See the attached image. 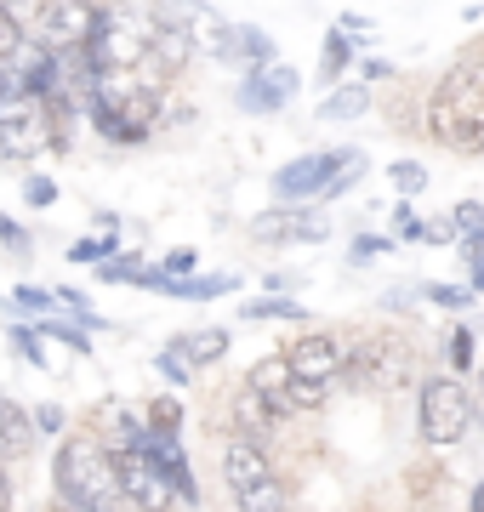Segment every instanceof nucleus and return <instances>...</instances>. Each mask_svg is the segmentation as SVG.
Here are the masks:
<instances>
[{
    "label": "nucleus",
    "instance_id": "obj_29",
    "mask_svg": "<svg viewBox=\"0 0 484 512\" xmlns=\"http://www.w3.org/2000/svg\"><path fill=\"white\" fill-rule=\"evenodd\" d=\"M393 234H399V239H428V222L410 211V200L393 205Z\"/></svg>",
    "mask_w": 484,
    "mask_h": 512
},
{
    "label": "nucleus",
    "instance_id": "obj_8",
    "mask_svg": "<svg viewBox=\"0 0 484 512\" xmlns=\"http://www.w3.org/2000/svg\"><path fill=\"white\" fill-rule=\"evenodd\" d=\"M154 18L166 23V29H177L194 52L228 57V35H234V23H223L211 6H200V0H160V6H154Z\"/></svg>",
    "mask_w": 484,
    "mask_h": 512
},
{
    "label": "nucleus",
    "instance_id": "obj_37",
    "mask_svg": "<svg viewBox=\"0 0 484 512\" xmlns=\"http://www.w3.org/2000/svg\"><path fill=\"white\" fill-rule=\"evenodd\" d=\"M18 46V18H12V6L0 0V52H12Z\"/></svg>",
    "mask_w": 484,
    "mask_h": 512
},
{
    "label": "nucleus",
    "instance_id": "obj_23",
    "mask_svg": "<svg viewBox=\"0 0 484 512\" xmlns=\"http://www.w3.org/2000/svg\"><path fill=\"white\" fill-rule=\"evenodd\" d=\"M416 296H428V302H439V308H467L473 302V285H445V279H428V285H416Z\"/></svg>",
    "mask_w": 484,
    "mask_h": 512
},
{
    "label": "nucleus",
    "instance_id": "obj_24",
    "mask_svg": "<svg viewBox=\"0 0 484 512\" xmlns=\"http://www.w3.org/2000/svg\"><path fill=\"white\" fill-rule=\"evenodd\" d=\"M445 359H450V376H467V370H473V330H450Z\"/></svg>",
    "mask_w": 484,
    "mask_h": 512
},
{
    "label": "nucleus",
    "instance_id": "obj_42",
    "mask_svg": "<svg viewBox=\"0 0 484 512\" xmlns=\"http://www.w3.org/2000/svg\"><path fill=\"white\" fill-rule=\"evenodd\" d=\"M12 97H18V74H6V69H0V109H6Z\"/></svg>",
    "mask_w": 484,
    "mask_h": 512
},
{
    "label": "nucleus",
    "instance_id": "obj_1",
    "mask_svg": "<svg viewBox=\"0 0 484 512\" xmlns=\"http://www.w3.org/2000/svg\"><path fill=\"white\" fill-rule=\"evenodd\" d=\"M428 137L450 154H484V46L462 52L433 86Z\"/></svg>",
    "mask_w": 484,
    "mask_h": 512
},
{
    "label": "nucleus",
    "instance_id": "obj_27",
    "mask_svg": "<svg viewBox=\"0 0 484 512\" xmlns=\"http://www.w3.org/2000/svg\"><path fill=\"white\" fill-rule=\"evenodd\" d=\"M393 188H399L405 200H416V194L428 188V171H422L416 160H399V165H393Z\"/></svg>",
    "mask_w": 484,
    "mask_h": 512
},
{
    "label": "nucleus",
    "instance_id": "obj_31",
    "mask_svg": "<svg viewBox=\"0 0 484 512\" xmlns=\"http://www.w3.org/2000/svg\"><path fill=\"white\" fill-rule=\"evenodd\" d=\"M194 262H200V251H188V245H177V251H166V262H160V274H166V279H194Z\"/></svg>",
    "mask_w": 484,
    "mask_h": 512
},
{
    "label": "nucleus",
    "instance_id": "obj_28",
    "mask_svg": "<svg viewBox=\"0 0 484 512\" xmlns=\"http://www.w3.org/2000/svg\"><path fill=\"white\" fill-rule=\"evenodd\" d=\"M450 222H456V234H462V239L484 234V205L479 200H462L456 211H450Z\"/></svg>",
    "mask_w": 484,
    "mask_h": 512
},
{
    "label": "nucleus",
    "instance_id": "obj_39",
    "mask_svg": "<svg viewBox=\"0 0 484 512\" xmlns=\"http://www.w3.org/2000/svg\"><path fill=\"white\" fill-rule=\"evenodd\" d=\"M445 239H456V222H428V245H445Z\"/></svg>",
    "mask_w": 484,
    "mask_h": 512
},
{
    "label": "nucleus",
    "instance_id": "obj_38",
    "mask_svg": "<svg viewBox=\"0 0 484 512\" xmlns=\"http://www.w3.org/2000/svg\"><path fill=\"white\" fill-rule=\"evenodd\" d=\"M46 330H52L57 342H69L75 353H86V330H75V325H46Z\"/></svg>",
    "mask_w": 484,
    "mask_h": 512
},
{
    "label": "nucleus",
    "instance_id": "obj_46",
    "mask_svg": "<svg viewBox=\"0 0 484 512\" xmlns=\"http://www.w3.org/2000/svg\"><path fill=\"white\" fill-rule=\"evenodd\" d=\"M479 399H484V370H479Z\"/></svg>",
    "mask_w": 484,
    "mask_h": 512
},
{
    "label": "nucleus",
    "instance_id": "obj_10",
    "mask_svg": "<svg viewBox=\"0 0 484 512\" xmlns=\"http://www.w3.org/2000/svg\"><path fill=\"white\" fill-rule=\"evenodd\" d=\"M285 359H291V370H297V382H314V387H331L336 376L348 370V348L336 342L331 330H308L302 342L285 348Z\"/></svg>",
    "mask_w": 484,
    "mask_h": 512
},
{
    "label": "nucleus",
    "instance_id": "obj_4",
    "mask_svg": "<svg viewBox=\"0 0 484 512\" xmlns=\"http://www.w3.org/2000/svg\"><path fill=\"white\" fill-rule=\"evenodd\" d=\"M223 478H228V495L240 512H285V490H280V473L274 461L262 456L257 439H234L223 450Z\"/></svg>",
    "mask_w": 484,
    "mask_h": 512
},
{
    "label": "nucleus",
    "instance_id": "obj_34",
    "mask_svg": "<svg viewBox=\"0 0 484 512\" xmlns=\"http://www.w3.org/2000/svg\"><path fill=\"white\" fill-rule=\"evenodd\" d=\"M12 302H18V308H29V313L57 308V296H52V291H35V285H18V291H12Z\"/></svg>",
    "mask_w": 484,
    "mask_h": 512
},
{
    "label": "nucleus",
    "instance_id": "obj_30",
    "mask_svg": "<svg viewBox=\"0 0 484 512\" xmlns=\"http://www.w3.org/2000/svg\"><path fill=\"white\" fill-rule=\"evenodd\" d=\"M97 274H103V279H114V285H120V279H131V285H143V279H149V268H143L137 256H120V262H103Z\"/></svg>",
    "mask_w": 484,
    "mask_h": 512
},
{
    "label": "nucleus",
    "instance_id": "obj_36",
    "mask_svg": "<svg viewBox=\"0 0 484 512\" xmlns=\"http://www.w3.org/2000/svg\"><path fill=\"white\" fill-rule=\"evenodd\" d=\"M12 342H18V353L29 359V365H46V348H40V336H35V330H18Z\"/></svg>",
    "mask_w": 484,
    "mask_h": 512
},
{
    "label": "nucleus",
    "instance_id": "obj_11",
    "mask_svg": "<svg viewBox=\"0 0 484 512\" xmlns=\"http://www.w3.org/2000/svg\"><path fill=\"white\" fill-rule=\"evenodd\" d=\"M297 86H302V74L297 69H285V63H274V69H251L240 80V109H251V114H280L291 97H297Z\"/></svg>",
    "mask_w": 484,
    "mask_h": 512
},
{
    "label": "nucleus",
    "instance_id": "obj_17",
    "mask_svg": "<svg viewBox=\"0 0 484 512\" xmlns=\"http://www.w3.org/2000/svg\"><path fill=\"white\" fill-rule=\"evenodd\" d=\"M228 63H245V69H274V40L262 35V29L234 23V35H228Z\"/></svg>",
    "mask_w": 484,
    "mask_h": 512
},
{
    "label": "nucleus",
    "instance_id": "obj_45",
    "mask_svg": "<svg viewBox=\"0 0 484 512\" xmlns=\"http://www.w3.org/2000/svg\"><path fill=\"white\" fill-rule=\"evenodd\" d=\"M12 507V490H6V478H0V512Z\"/></svg>",
    "mask_w": 484,
    "mask_h": 512
},
{
    "label": "nucleus",
    "instance_id": "obj_43",
    "mask_svg": "<svg viewBox=\"0 0 484 512\" xmlns=\"http://www.w3.org/2000/svg\"><path fill=\"white\" fill-rule=\"evenodd\" d=\"M35 427H46V433H57V427H63V416H57V410H40V416H35Z\"/></svg>",
    "mask_w": 484,
    "mask_h": 512
},
{
    "label": "nucleus",
    "instance_id": "obj_5",
    "mask_svg": "<svg viewBox=\"0 0 484 512\" xmlns=\"http://www.w3.org/2000/svg\"><path fill=\"white\" fill-rule=\"evenodd\" d=\"M354 165H365V154H359V148L302 154V160H291V165H280V171H274V194H280V200H331V188L342 183Z\"/></svg>",
    "mask_w": 484,
    "mask_h": 512
},
{
    "label": "nucleus",
    "instance_id": "obj_44",
    "mask_svg": "<svg viewBox=\"0 0 484 512\" xmlns=\"http://www.w3.org/2000/svg\"><path fill=\"white\" fill-rule=\"evenodd\" d=\"M467 512H484V484H479L473 495H467Z\"/></svg>",
    "mask_w": 484,
    "mask_h": 512
},
{
    "label": "nucleus",
    "instance_id": "obj_41",
    "mask_svg": "<svg viewBox=\"0 0 484 512\" xmlns=\"http://www.w3.org/2000/svg\"><path fill=\"white\" fill-rule=\"evenodd\" d=\"M393 74V63H382V57H365V86H371V80H388Z\"/></svg>",
    "mask_w": 484,
    "mask_h": 512
},
{
    "label": "nucleus",
    "instance_id": "obj_25",
    "mask_svg": "<svg viewBox=\"0 0 484 512\" xmlns=\"http://www.w3.org/2000/svg\"><path fill=\"white\" fill-rule=\"evenodd\" d=\"M177 421H183V410H177V399H160L149 404V433H160V439H177Z\"/></svg>",
    "mask_w": 484,
    "mask_h": 512
},
{
    "label": "nucleus",
    "instance_id": "obj_18",
    "mask_svg": "<svg viewBox=\"0 0 484 512\" xmlns=\"http://www.w3.org/2000/svg\"><path fill=\"white\" fill-rule=\"evenodd\" d=\"M29 444H35V421L23 416L18 404H6V399H0V461L29 456Z\"/></svg>",
    "mask_w": 484,
    "mask_h": 512
},
{
    "label": "nucleus",
    "instance_id": "obj_47",
    "mask_svg": "<svg viewBox=\"0 0 484 512\" xmlns=\"http://www.w3.org/2000/svg\"><path fill=\"white\" fill-rule=\"evenodd\" d=\"M18 6H23V0H18ZM29 6H35V0H29Z\"/></svg>",
    "mask_w": 484,
    "mask_h": 512
},
{
    "label": "nucleus",
    "instance_id": "obj_16",
    "mask_svg": "<svg viewBox=\"0 0 484 512\" xmlns=\"http://www.w3.org/2000/svg\"><path fill=\"white\" fill-rule=\"evenodd\" d=\"M143 450L160 461V473H166V484L177 490V501H200V484H194V473H188L183 444H177V439H160V433H149V439H143Z\"/></svg>",
    "mask_w": 484,
    "mask_h": 512
},
{
    "label": "nucleus",
    "instance_id": "obj_33",
    "mask_svg": "<svg viewBox=\"0 0 484 512\" xmlns=\"http://www.w3.org/2000/svg\"><path fill=\"white\" fill-rule=\"evenodd\" d=\"M69 256H75V262H97V268H103V256H120V251H114V239L103 234V239H80Z\"/></svg>",
    "mask_w": 484,
    "mask_h": 512
},
{
    "label": "nucleus",
    "instance_id": "obj_26",
    "mask_svg": "<svg viewBox=\"0 0 484 512\" xmlns=\"http://www.w3.org/2000/svg\"><path fill=\"white\" fill-rule=\"evenodd\" d=\"M393 251V239L388 234H359L354 239V251H348V262H354V268H371L376 256H388Z\"/></svg>",
    "mask_w": 484,
    "mask_h": 512
},
{
    "label": "nucleus",
    "instance_id": "obj_3",
    "mask_svg": "<svg viewBox=\"0 0 484 512\" xmlns=\"http://www.w3.org/2000/svg\"><path fill=\"white\" fill-rule=\"evenodd\" d=\"M57 495L75 512H120V501H126L114 461L86 439H69L57 450Z\"/></svg>",
    "mask_w": 484,
    "mask_h": 512
},
{
    "label": "nucleus",
    "instance_id": "obj_40",
    "mask_svg": "<svg viewBox=\"0 0 484 512\" xmlns=\"http://www.w3.org/2000/svg\"><path fill=\"white\" fill-rule=\"evenodd\" d=\"M0 239H6V245H29V234H23L12 217H0Z\"/></svg>",
    "mask_w": 484,
    "mask_h": 512
},
{
    "label": "nucleus",
    "instance_id": "obj_19",
    "mask_svg": "<svg viewBox=\"0 0 484 512\" xmlns=\"http://www.w3.org/2000/svg\"><path fill=\"white\" fill-rule=\"evenodd\" d=\"M365 109H371V86L359 80V86H336V92L319 103V120H336V126H342V120H359Z\"/></svg>",
    "mask_w": 484,
    "mask_h": 512
},
{
    "label": "nucleus",
    "instance_id": "obj_13",
    "mask_svg": "<svg viewBox=\"0 0 484 512\" xmlns=\"http://www.w3.org/2000/svg\"><path fill=\"white\" fill-rule=\"evenodd\" d=\"M97 23H103L97 6H86V0H63V6L46 12L40 35H46V46H57V52H80V46H92Z\"/></svg>",
    "mask_w": 484,
    "mask_h": 512
},
{
    "label": "nucleus",
    "instance_id": "obj_22",
    "mask_svg": "<svg viewBox=\"0 0 484 512\" xmlns=\"http://www.w3.org/2000/svg\"><path fill=\"white\" fill-rule=\"evenodd\" d=\"M234 416H240V427H245L240 439H251V433H268V427L280 421V416H274V410H268V404L257 399V393H251V387H245V393H240V410H234Z\"/></svg>",
    "mask_w": 484,
    "mask_h": 512
},
{
    "label": "nucleus",
    "instance_id": "obj_9",
    "mask_svg": "<svg viewBox=\"0 0 484 512\" xmlns=\"http://www.w3.org/2000/svg\"><path fill=\"white\" fill-rule=\"evenodd\" d=\"M114 473H120V490H126V501H137L143 512H171L177 490L166 484L160 461H154L143 444H126V450L114 456Z\"/></svg>",
    "mask_w": 484,
    "mask_h": 512
},
{
    "label": "nucleus",
    "instance_id": "obj_6",
    "mask_svg": "<svg viewBox=\"0 0 484 512\" xmlns=\"http://www.w3.org/2000/svg\"><path fill=\"white\" fill-rule=\"evenodd\" d=\"M416 421L428 444H456L473 421V393L462 387V376H428L422 399H416Z\"/></svg>",
    "mask_w": 484,
    "mask_h": 512
},
{
    "label": "nucleus",
    "instance_id": "obj_14",
    "mask_svg": "<svg viewBox=\"0 0 484 512\" xmlns=\"http://www.w3.org/2000/svg\"><path fill=\"white\" fill-rule=\"evenodd\" d=\"M223 353H228V330H188V336H177V342L160 353V370H166L171 382H188V370L217 365Z\"/></svg>",
    "mask_w": 484,
    "mask_h": 512
},
{
    "label": "nucleus",
    "instance_id": "obj_12",
    "mask_svg": "<svg viewBox=\"0 0 484 512\" xmlns=\"http://www.w3.org/2000/svg\"><path fill=\"white\" fill-rule=\"evenodd\" d=\"M46 148V109L40 103H6L0 109V154H12V160H29Z\"/></svg>",
    "mask_w": 484,
    "mask_h": 512
},
{
    "label": "nucleus",
    "instance_id": "obj_35",
    "mask_svg": "<svg viewBox=\"0 0 484 512\" xmlns=\"http://www.w3.org/2000/svg\"><path fill=\"white\" fill-rule=\"evenodd\" d=\"M23 194H29V205H52L57 200V183H52V177H29Z\"/></svg>",
    "mask_w": 484,
    "mask_h": 512
},
{
    "label": "nucleus",
    "instance_id": "obj_2",
    "mask_svg": "<svg viewBox=\"0 0 484 512\" xmlns=\"http://www.w3.org/2000/svg\"><path fill=\"white\" fill-rule=\"evenodd\" d=\"M92 120L109 143H143L160 120V92L149 74L137 69H109L92 92Z\"/></svg>",
    "mask_w": 484,
    "mask_h": 512
},
{
    "label": "nucleus",
    "instance_id": "obj_20",
    "mask_svg": "<svg viewBox=\"0 0 484 512\" xmlns=\"http://www.w3.org/2000/svg\"><path fill=\"white\" fill-rule=\"evenodd\" d=\"M348 63H354V40L342 35V29H325V46H319V80L336 86V80L348 74Z\"/></svg>",
    "mask_w": 484,
    "mask_h": 512
},
{
    "label": "nucleus",
    "instance_id": "obj_15",
    "mask_svg": "<svg viewBox=\"0 0 484 512\" xmlns=\"http://www.w3.org/2000/svg\"><path fill=\"white\" fill-rule=\"evenodd\" d=\"M331 234V222L314 211H262L257 217V239H280V245H319Z\"/></svg>",
    "mask_w": 484,
    "mask_h": 512
},
{
    "label": "nucleus",
    "instance_id": "obj_21",
    "mask_svg": "<svg viewBox=\"0 0 484 512\" xmlns=\"http://www.w3.org/2000/svg\"><path fill=\"white\" fill-rule=\"evenodd\" d=\"M240 319H308V308L291 302V296H257V302L240 308Z\"/></svg>",
    "mask_w": 484,
    "mask_h": 512
},
{
    "label": "nucleus",
    "instance_id": "obj_32",
    "mask_svg": "<svg viewBox=\"0 0 484 512\" xmlns=\"http://www.w3.org/2000/svg\"><path fill=\"white\" fill-rule=\"evenodd\" d=\"M336 29L354 40V46H371V40H376V23H371V18H359V12H342V23H336Z\"/></svg>",
    "mask_w": 484,
    "mask_h": 512
},
{
    "label": "nucleus",
    "instance_id": "obj_7",
    "mask_svg": "<svg viewBox=\"0 0 484 512\" xmlns=\"http://www.w3.org/2000/svg\"><path fill=\"white\" fill-rule=\"evenodd\" d=\"M245 387H251V393L274 410V416H297V410H319V404H325V387L297 382V370H291V359H285V353L257 359V365H251V376H245Z\"/></svg>",
    "mask_w": 484,
    "mask_h": 512
}]
</instances>
